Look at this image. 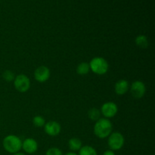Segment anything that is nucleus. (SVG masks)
Returning a JSON list of instances; mask_svg holds the SVG:
<instances>
[{
  "label": "nucleus",
  "instance_id": "nucleus-19",
  "mask_svg": "<svg viewBox=\"0 0 155 155\" xmlns=\"http://www.w3.org/2000/svg\"><path fill=\"white\" fill-rule=\"evenodd\" d=\"M45 155H63V152L60 148L53 147V148H50L47 150Z\"/></svg>",
  "mask_w": 155,
  "mask_h": 155
},
{
  "label": "nucleus",
  "instance_id": "nucleus-6",
  "mask_svg": "<svg viewBox=\"0 0 155 155\" xmlns=\"http://www.w3.org/2000/svg\"><path fill=\"white\" fill-rule=\"evenodd\" d=\"M130 89L131 95L136 99L142 98L146 92V86L145 83L140 80H136L133 82L131 86H130Z\"/></svg>",
  "mask_w": 155,
  "mask_h": 155
},
{
  "label": "nucleus",
  "instance_id": "nucleus-2",
  "mask_svg": "<svg viewBox=\"0 0 155 155\" xmlns=\"http://www.w3.org/2000/svg\"><path fill=\"white\" fill-rule=\"evenodd\" d=\"M4 149L10 154H15L22 149V141L15 135H8L2 141Z\"/></svg>",
  "mask_w": 155,
  "mask_h": 155
},
{
  "label": "nucleus",
  "instance_id": "nucleus-10",
  "mask_svg": "<svg viewBox=\"0 0 155 155\" xmlns=\"http://www.w3.org/2000/svg\"><path fill=\"white\" fill-rule=\"evenodd\" d=\"M22 149L27 154H34L38 150V143L33 138H27L22 142Z\"/></svg>",
  "mask_w": 155,
  "mask_h": 155
},
{
  "label": "nucleus",
  "instance_id": "nucleus-7",
  "mask_svg": "<svg viewBox=\"0 0 155 155\" xmlns=\"http://www.w3.org/2000/svg\"><path fill=\"white\" fill-rule=\"evenodd\" d=\"M100 111L104 118L110 119L116 116L118 112V107L113 101H107L102 104Z\"/></svg>",
  "mask_w": 155,
  "mask_h": 155
},
{
  "label": "nucleus",
  "instance_id": "nucleus-13",
  "mask_svg": "<svg viewBox=\"0 0 155 155\" xmlns=\"http://www.w3.org/2000/svg\"><path fill=\"white\" fill-rule=\"evenodd\" d=\"M135 42L136 45L140 48H146L149 45L148 38L145 35H139L135 39Z\"/></svg>",
  "mask_w": 155,
  "mask_h": 155
},
{
  "label": "nucleus",
  "instance_id": "nucleus-1",
  "mask_svg": "<svg viewBox=\"0 0 155 155\" xmlns=\"http://www.w3.org/2000/svg\"><path fill=\"white\" fill-rule=\"evenodd\" d=\"M113 131V125L111 121L107 118H100L97 121L93 127L94 134L101 139H106L110 136Z\"/></svg>",
  "mask_w": 155,
  "mask_h": 155
},
{
  "label": "nucleus",
  "instance_id": "nucleus-12",
  "mask_svg": "<svg viewBox=\"0 0 155 155\" xmlns=\"http://www.w3.org/2000/svg\"><path fill=\"white\" fill-rule=\"evenodd\" d=\"M82 147H83L82 141L80 139H78V138H71L68 141V148L73 152L79 151Z\"/></svg>",
  "mask_w": 155,
  "mask_h": 155
},
{
  "label": "nucleus",
  "instance_id": "nucleus-17",
  "mask_svg": "<svg viewBox=\"0 0 155 155\" xmlns=\"http://www.w3.org/2000/svg\"><path fill=\"white\" fill-rule=\"evenodd\" d=\"M32 121H33V125L36 127H38V128H39V127H43L45 126V123H46L45 118L42 116H39V115L35 116L33 118V120Z\"/></svg>",
  "mask_w": 155,
  "mask_h": 155
},
{
  "label": "nucleus",
  "instance_id": "nucleus-4",
  "mask_svg": "<svg viewBox=\"0 0 155 155\" xmlns=\"http://www.w3.org/2000/svg\"><path fill=\"white\" fill-rule=\"evenodd\" d=\"M125 139L124 135L119 132H112L107 137V145L111 151H118L124 147Z\"/></svg>",
  "mask_w": 155,
  "mask_h": 155
},
{
  "label": "nucleus",
  "instance_id": "nucleus-15",
  "mask_svg": "<svg viewBox=\"0 0 155 155\" xmlns=\"http://www.w3.org/2000/svg\"><path fill=\"white\" fill-rule=\"evenodd\" d=\"M78 155H98L97 151L90 145H84L79 151Z\"/></svg>",
  "mask_w": 155,
  "mask_h": 155
},
{
  "label": "nucleus",
  "instance_id": "nucleus-14",
  "mask_svg": "<svg viewBox=\"0 0 155 155\" xmlns=\"http://www.w3.org/2000/svg\"><path fill=\"white\" fill-rule=\"evenodd\" d=\"M90 71L89 64L87 62H81L77 67V73L79 75L84 76L88 74Z\"/></svg>",
  "mask_w": 155,
  "mask_h": 155
},
{
  "label": "nucleus",
  "instance_id": "nucleus-20",
  "mask_svg": "<svg viewBox=\"0 0 155 155\" xmlns=\"http://www.w3.org/2000/svg\"><path fill=\"white\" fill-rule=\"evenodd\" d=\"M103 155H115V153L111 150H107V151H104Z\"/></svg>",
  "mask_w": 155,
  "mask_h": 155
},
{
  "label": "nucleus",
  "instance_id": "nucleus-8",
  "mask_svg": "<svg viewBox=\"0 0 155 155\" xmlns=\"http://www.w3.org/2000/svg\"><path fill=\"white\" fill-rule=\"evenodd\" d=\"M34 78L39 83H45L48 81L51 76V72H50L49 68H47L46 66H39L34 71Z\"/></svg>",
  "mask_w": 155,
  "mask_h": 155
},
{
  "label": "nucleus",
  "instance_id": "nucleus-21",
  "mask_svg": "<svg viewBox=\"0 0 155 155\" xmlns=\"http://www.w3.org/2000/svg\"><path fill=\"white\" fill-rule=\"evenodd\" d=\"M64 155H78L76 152H73V151H70V152H68L67 154H65Z\"/></svg>",
  "mask_w": 155,
  "mask_h": 155
},
{
  "label": "nucleus",
  "instance_id": "nucleus-22",
  "mask_svg": "<svg viewBox=\"0 0 155 155\" xmlns=\"http://www.w3.org/2000/svg\"><path fill=\"white\" fill-rule=\"evenodd\" d=\"M12 155H25L24 154V153H21V152H17V153H15V154H13Z\"/></svg>",
  "mask_w": 155,
  "mask_h": 155
},
{
  "label": "nucleus",
  "instance_id": "nucleus-18",
  "mask_svg": "<svg viewBox=\"0 0 155 155\" xmlns=\"http://www.w3.org/2000/svg\"><path fill=\"white\" fill-rule=\"evenodd\" d=\"M2 77L5 81L12 82V81H14V80H15V74H14L12 71L7 70V71L3 72Z\"/></svg>",
  "mask_w": 155,
  "mask_h": 155
},
{
  "label": "nucleus",
  "instance_id": "nucleus-16",
  "mask_svg": "<svg viewBox=\"0 0 155 155\" xmlns=\"http://www.w3.org/2000/svg\"><path fill=\"white\" fill-rule=\"evenodd\" d=\"M88 117L92 121H97L101 118V111L96 107H92L88 112Z\"/></svg>",
  "mask_w": 155,
  "mask_h": 155
},
{
  "label": "nucleus",
  "instance_id": "nucleus-3",
  "mask_svg": "<svg viewBox=\"0 0 155 155\" xmlns=\"http://www.w3.org/2000/svg\"><path fill=\"white\" fill-rule=\"evenodd\" d=\"M90 71L97 75H104L108 71L109 64L102 57H95L89 63Z\"/></svg>",
  "mask_w": 155,
  "mask_h": 155
},
{
  "label": "nucleus",
  "instance_id": "nucleus-5",
  "mask_svg": "<svg viewBox=\"0 0 155 155\" xmlns=\"http://www.w3.org/2000/svg\"><path fill=\"white\" fill-rule=\"evenodd\" d=\"M14 86L18 92L24 93L30 89V80L25 74H19L16 76L14 80Z\"/></svg>",
  "mask_w": 155,
  "mask_h": 155
},
{
  "label": "nucleus",
  "instance_id": "nucleus-9",
  "mask_svg": "<svg viewBox=\"0 0 155 155\" xmlns=\"http://www.w3.org/2000/svg\"><path fill=\"white\" fill-rule=\"evenodd\" d=\"M44 131L48 136H57L60 134L61 131V127L58 122L54 120L48 121L45 123V126L43 127Z\"/></svg>",
  "mask_w": 155,
  "mask_h": 155
},
{
  "label": "nucleus",
  "instance_id": "nucleus-11",
  "mask_svg": "<svg viewBox=\"0 0 155 155\" xmlns=\"http://www.w3.org/2000/svg\"><path fill=\"white\" fill-rule=\"evenodd\" d=\"M130 83L127 80L122 79L115 83L114 92L118 95H124L130 90Z\"/></svg>",
  "mask_w": 155,
  "mask_h": 155
}]
</instances>
